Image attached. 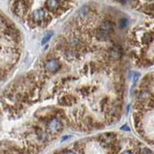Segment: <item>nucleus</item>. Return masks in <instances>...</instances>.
Instances as JSON below:
<instances>
[{
    "label": "nucleus",
    "instance_id": "obj_1",
    "mask_svg": "<svg viewBox=\"0 0 154 154\" xmlns=\"http://www.w3.org/2000/svg\"><path fill=\"white\" fill-rule=\"evenodd\" d=\"M113 29V26L110 22H104L97 31V37L100 39H106L110 35Z\"/></svg>",
    "mask_w": 154,
    "mask_h": 154
},
{
    "label": "nucleus",
    "instance_id": "obj_2",
    "mask_svg": "<svg viewBox=\"0 0 154 154\" xmlns=\"http://www.w3.org/2000/svg\"><path fill=\"white\" fill-rule=\"evenodd\" d=\"M15 14L19 17H23L27 12V5L24 0H18L15 2L13 6Z\"/></svg>",
    "mask_w": 154,
    "mask_h": 154
},
{
    "label": "nucleus",
    "instance_id": "obj_3",
    "mask_svg": "<svg viewBox=\"0 0 154 154\" xmlns=\"http://www.w3.org/2000/svg\"><path fill=\"white\" fill-rule=\"evenodd\" d=\"M63 124L60 120L56 118H53L51 119L48 123V130L53 134L59 133L62 130Z\"/></svg>",
    "mask_w": 154,
    "mask_h": 154
},
{
    "label": "nucleus",
    "instance_id": "obj_4",
    "mask_svg": "<svg viewBox=\"0 0 154 154\" xmlns=\"http://www.w3.org/2000/svg\"><path fill=\"white\" fill-rule=\"evenodd\" d=\"M44 67L48 72H55L60 68V63L56 60H50L45 63Z\"/></svg>",
    "mask_w": 154,
    "mask_h": 154
},
{
    "label": "nucleus",
    "instance_id": "obj_5",
    "mask_svg": "<svg viewBox=\"0 0 154 154\" xmlns=\"http://www.w3.org/2000/svg\"><path fill=\"white\" fill-rule=\"evenodd\" d=\"M32 19L34 21L41 22L46 17V12H45V10L42 9H35L32 12Z\"/></svg>",
    "mask_w": 154,
    "mask_h": 154
},
{
    "label": "nucleus",
    "instance_id": "obj_6",
    "mask_svg": "<svg viewBox=\"0 0 154 154\" xmlns=\"http://www.w3.org/2000/svg\"><path fill=\"white\" fill-rule=\"evenodd\" d=\"M46 7L51 11H54L58 9L60 5V2L59 0H46Z\"/></svg>",
    "mask_w": 154,
    "mask_h": 154
},
{
    "label": "nucleus",
    "instance_id": "obj_7",
    "mask_svg": "<svg viewBox=\"0 0 154 154\" xmlns=\"http://www.w3.org/2000/svg\"><path fill=\"white\" fill-rule=\"evenodd\" d=\"M53 32H49V33L46 34V35H44V37L42 39V42H41V44H42V45H45L46 42H49V39L51 38V37L53 36Z\"/></svg>",
    "mask_w": 154,
    "mask_h": 154
},
{
    "label": "nucleus",
    "instance_id": "obj_8",
    "mask_svg": "<svg viewBox=\"0 0 154 154\" xmlns=\"http://www.w3.org/2000/svg\"><path fill=\"white\" fill-rule=\"evenodd\" d=\"M139 78H140V74H139V73L135 74L134 77H133V86H132V88H131V92H132V93H133V90H134L135 86H136V85H137V82H138V80H139Z\"/></svg>",
    "mask_w": 154,
    "mask_h": 154
},
{
    "label": "nucleus",
    "instance_id": "obj_9",
    "mask_svg": "<svg viewBox=\"0 0 154 154\" xmlns=\"http://www.w3.org/2000/svg\"><path fill=\"white\" fill-rule=\"evenodd\" d=\"M128 25V20L126 19H121L119 20V27L120 28H126Z\"/></svg>",
    "mask_w": 154,
    "mask_h": 154
},
{
    "label": "nucleus",
    "instance_id": "obj_10",
    "mask_svg": "<svg viewBox=\"0 0 154 154\" xmlns=\"http://www.w3.org/2000/svg\"><path fill=\"white\" fill-rule=\"evenodd\" d=\"M121 130H126V131H130V128H129V126H127V125H125V126H122V127H121Z\"/></svg>",
    "mask_w": 154,
    "mask_h": 154
},
{
    "label": "nucleus",
    "instance_id": "obj_11",
    "mask_svg": "<svg viewBox=\"0 0 154 154\" xmlns=\"http://www.w3.org/2000/svg\"><path fill=\"white\" fill-rule=\"evenodd\" d=\"M62 153H73L74 152H72V151H70V150H68V151H62Z\"/></svg>",
    "mask_w": 154,
    "mask_h": 154
}]
</instances>
